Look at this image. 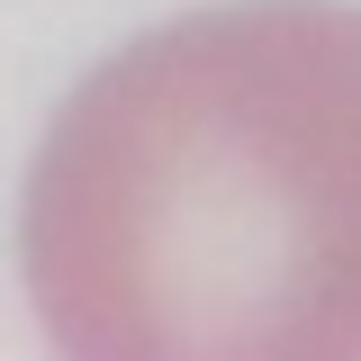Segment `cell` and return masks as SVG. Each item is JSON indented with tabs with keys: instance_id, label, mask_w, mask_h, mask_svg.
I'll use <instances>...</instances> for the list:
<instances>
[{
	"instance_id": "obj_1",
	"label": "cell",
	"mask_w": 361,
	"mask_h": 361,
	"mask_svg": "<svg viewBox=\"0 0 361 361\" xmlns=\"http://www.w3.org/2000/svg\"><path fill=\"white\" fill-rule=\"evenodd\" d=\"M18 271L63 353H361V9L235 0L118 45L27 163Z\"/></svg>"
}]
</instances>
